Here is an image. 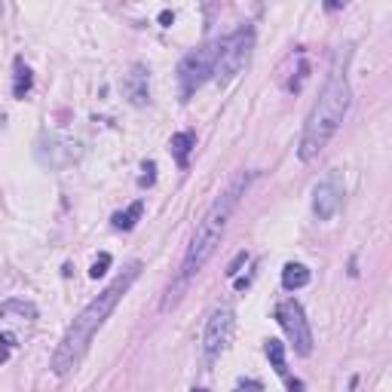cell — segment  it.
Masks as SVG:
<instances>
[{
	"mask_svg": "<svg viewBox=\"0 0 392 392\" xmlns=\"http://www.w3.org/2000/svg\"><path fill=\"white\" fill-rule=\"evenodd\" d=\"M138 276H141V261L126 263L123 273L113 276V282L108 285V288L83 306L80 316L71 322V328L65 331V337H62V344L55 346V353H53L49 368H53L55 377H68V374H74V371L80 368V362L86 359V353H89L92 340H95V334L102 331V325L108 322V316L117 310V304L126 297V291L132 288Z\"/></svg>",
	"mask_w": 392,
	"mask_h": 392,
	"instance_id": "6da1fadb",
	"label": "cell"
},
{
	"mask_svg": "<svg viewBox=\"0 0 392 392\" xmlns=\"http://www.w3.org/2000/svg\"><path fill=\"white\" fill-rule=\"evenodd\" d=\"M248 181H252V175H248V172H239L230 184H227L224 190H221V196H215V203L209 205V212H205L203 221L196 224L194 239H190L187 254H184L181 273H178V282H175V288H169V301H166V306H172V304L178 301V295L184 291V285L194 279L199 270H203L205 263H209L212 254H215V248L221 245V236H224V230H227V224H230L233 212H236L239 199L245 196Z\"/></svg>",
	"mask_w": 392,
	"mask_h": 392,
	"instance_id": "7a4b0ae2",
	"label": "cell"
},
{
	"mask_svg": "<svg viewBox=\"0 0 392 392\" xmlns=\"http://www.w3.org/2000/svg\"><path fill=\"white\" fill-rule=\"evenodd\" d=\"M349 102H353V92H349L346 71L334 68L322 86V95L312 104L310 117H306V123H304L301 144H297V156H301L304 162L316 160L328 147V141L337 135L340 123H344V117L349 111Z\"/></svg>",
	"mask_w": 392,
	"mask_h": 392,
	"instance_id": "3957f363",
	"label": "cell"
},
{
	"mask_svg": "<svg viewBox=\"0 0 392 392\" xmlns=\"http://www.w3.org/2000/svg\"><path fill=\"white\" fill-rule=\"evenodd\" d=\"M252 53H254V28L242 25L224 40V44H221L212 80H215L218 86H227L230 80H236L242 71L248 68V62H252Z\"/></svg>",
	"mask_w": 392,
	"mask_h": 392,
	"instance_id": "277c9868",
	"label": "cell"
},
{
	"mask_svg": "<svg viewBox=\"0 0 392 392\" xmlns=\"http://www.w3.org/2000/svg\"><path fill=\"white\" fill-rule=\"evenodd\" d=\"M37 322V310L31 301H3L0 304V365L12 355V349L31 334Z\"/></svg>",
	"mask_w": 392,
	"mask_h": 392,
	"instance_id": "5b68a950",
	"label": "cell"
},
{
	"mask_svg": "<svg viewBox=\"0 0 392 392\" xmlns=\"http://www.w3.org/2000/svg\"><path fill=\"white\" fill-rule=\"evenodd\" d=\"M221 44H224V40H209L205 46L194 49L190 55H184V59H181V65H178V86H181L184 102H187V98L194 95V92L203 86L205 80H212L218 53H221Z\"/></svg>",
	"mask_w": 392,
	"mask_h": 392,
	"instance_id": "8992f818",
	"label": "cell"
},
{
	"mask_svg": "<svg viewBox=\"0 0 392 392\" xmlns=\"http://www.w3.org/2000/svg\"><path fill=\"white\" fill-rule=\"evenodd\" d=\"M233 331H236V312H233L230 306H218V310L209 316V322H205L203 340H199L205 365H215V362L221 359V353L230 346Z\"/></svg>",
	"mask_w": 392,
	"mask_h": 392,
	"instance_id": "52a82bcc",
	"label": "cell"
},
{
	"mask_svg": "<svg viewBox=\"0 0 392 392\" xmlns=\"http://www.w3.org/2000/svg\"><path fill=\"white\" fill-rule=\"evenodd\" d=\"M276 319H279L282 331L288 334V344L295 346V353L297 355H310L316 340H312V328L304 316V306L297 304L295 297H288V301H282L279 306H276Z\"/></svg>",
	"mask_w": 392,
	"mask_h": 392,
	"instance_id": "ba28073f",
	"label": "cell"
},
{
	"mask_svg": "<svg viewBox=\"0 0 392 392\" xmlns=\"http://www.w3.org/2000/svg\"><path fill=\"white\" fill-rule=\"evenodd\" d=\"M340 205H344V178L340 172H331L312 187V215L319 221H331Z\"/></svg>",
	"mask_w": 392,
	"mask_h": 392,
	"instance_id": "9c48e42d",
	"label": "cell"
},
{
	"mask_svg": "<svg viewBox=\"0 0 392 392\" xmlns=\"http://www.w3.org/2000/svg\"><path fill=\"white\" fill-rule=\"evenodd\" d=\"M123 92L135 108H144L151 102V71L144 65H132V71L123 77Z\"/></svg>",
	"mask_w": 392,
	"mask_h": 392,
	"instance_id": "30bf717a",
	"label": "cell"
},
{
	"mask_svg": "<svg viewBox=\"0 0 392 392\" xmlns=\"http://www.w3.org/2000/svg\"><path fill=\"white\" fill-rule=\"evenodd\" d=\"M196 147V132L194 129H184V132H175L172 141H169V153L172 160L178 162V169H187L190 166V153Z\"/></svg>",
	"mask_w": 392,
	"mask_h": 392,
	"instance_id": "8fae6325",
	"label": "cell"
},
{
	"mask_svg": "<svg viewBox=\"0 0 392 392\" xmlns=\"http://www.w3.org/2000/svg\"><path fill=\"white\" fill-rule=\"evenodd\" d=\"M304 285H310V270H306L304 263H285L282 267V288L297 291V288H304Z\"/></svg>",
	"mask_w": 392,
	"mask_h": 392,
	"instance_id": "7c38bea8",
	"label": "cell"
},
{
	"mask_svg": "<svg viewBox=\"0 0 392 392\" xmlns=\"http://www.w3.org/2000/svg\"><path fill=\"white\" fill-rule=\"evenodd\" d=\"M141 215H144V203H141V199H135L129 209L117 212V215L111 218V227H113V230H123V233H126V230H132V227L138 224Z\"/></svg>",
	"mask_w": 392,
	"mask_h": 392,
	"instance_id": "4fadbf2b",
	"label": "cell"
},
{
	"mask_svg": "<svg viewBox=\"0 0 392 392\" xmlns=\"http://www.w3.org/2000/svg\"><path fill=\"white\" fill-rule=\"evenodd\" d=\"M34 86V77H31V68L25 65L22 59H16V80H12V95L16 98H25Z\"/></svg>",
	"mask_w": 392,
	"mask_h": 392,
	"instance_id": "5bb4252c",
	"label": "cell"
},
{
	"mask_svg": "<svg viewBox=\"0 0 392 392\" xmlns=\"http://www.w3.org/2000/svg\"><path fill=\"white\" fill-rule=\"evenodd\" d=\"M263 353H267V359L273 362L276 374L288 380V368H285V346H282V340H267V346H263Z\"/></svg>",
	"mask_w": 392,
	"mask_h": 392,
	"instance_id": "9a60e30c",
	"label": "cell"
},
{
	"mask_svg": "<svg viewBox=\"0 0 392 392\" xmlns=\"http://www.w3.org/2000/svg\"><path fill=\"white\" fill-rule=\"evenodd\" d=\"M108 267H111V254H108V252H102V254L95 258V263H92L89 276H92V279H102V276L108 273Z\"/></svg>",
	"mask_w": 392,
	"mask_h": 392,
	"instance_id": "2e32d148",
	"label": "cell"
},
{
	"mask_svg": "<svg viewBox=\"0 0 392 392\" xmlns=\"http://www.w3.org/2000/svg\"><path fill=\"white\" fill-rule=\"evenodd\" d=\"M153 181H156V162L147 160L144 162V175L138 178V184H141V187H153Z\"/></svg>",
	"mask_w": 392,
	"mask_h": 392,
	"instance_id": "e0dca14e",
	"label": "cell"
},
{
	"mask_svg": "<svg viewBox=\"0 0 392 392\" xmlns=\"http://www.w3.org/2000/svg\"><path fill=\"white\" fill-rule=\"evenodd\" d=\"M242 263H248V252H239V254H236V261H233L230 267H227V276H230V279H236V273H239Z\"/></svg>",
	"mask_w": 392,
	"mask_h": 392,
	"instance_id": "ac0fdd59",
	"label": "cell"
},
{
	"mask_svg": "<svg viewBox=\"0 0 392 392\" xmlns=\"http://www.w3.org/2000/svg\"><path fill=\"white\" fill-rule=\"evenodd\" d=\"M261 389H263V383H261V380H239L233 392H261Z\"/></svg>",
	"mask_w": 392,
	"mask_h": 392,
	"instance_id": "d6986e66",
	"label": "cell"
},
{
	"mask_svg": "<svg viewBox=\"0 0 392 392\" xmlns=\"http://www.w3.org/2000/svg\"><path fill=\"white\" fill-rule=\"evenodd\" d=\"M160 22H162V25L169 28V25L175 22V12H172V10H162V12H160Z\"/></svg>",
	"mask_w": 392,
	"mask_h": 392,
	"instance_id": "ffe728a7",
	"label": "cell"
},
{
	"mask_svg": "<svg viewBox=\"0 0 392 392\" xmlns=\"http://www.w3.org/2000/svg\"><path fill=\"white\" fill-rule=\"evenodd\" d=\"M194 392H205V389H194Z\"/></svg>",
	"mask_w": 392,
	"mask_h": 392,
	"instance_id": "44dd1931",
	"label": "cell"
}]
</instances>
